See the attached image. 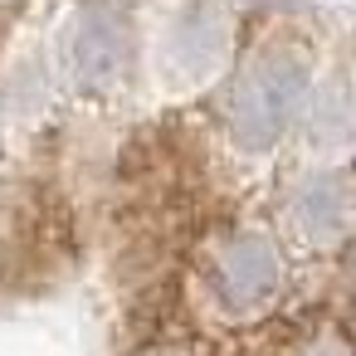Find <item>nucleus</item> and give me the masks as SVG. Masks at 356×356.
I'll return each mask as SVG.
<instances>
[{"mask_svg": "<svg viewBox=\"0 0 356 356\" xmlns=\"http://www.w3.org/2000/svg\"><path fill=\"white\" fill-rule=\"evenodd\" d=\"M302 225L312 229V234H332L337 225H341V195H337V186L332 181H317V186H307V195H302Z\"/></svg>", "mask_w": 356, "mask_h": 356, "instance_id": "obj_4", "label": "nucleus"}, {"mask_svg": "<svg viewBox=\"0 0 356 356\" xmlns=\"http://www.w3.org/2000/svg\"><path fill=\"white\" fill-rule=\"evenodd\" d=\"M283 283V268H278V254L268 239L259 234H234L215 249L210 259V288L215 298L229 307V312H254L264 307Z\"/></svg>", "mask_w": 356, "mask_h": 356, "instance_id": "obj_3", "label": "nucleus"}, {"mask_svg": "<svg viewBox=\"0 0 356 356\" xmlns=\"http://www.w3.org/2000/svg\"><path fill=\"white\" fill-rule=\"evenodd\" d=\"M69 69L79 88H118L132 69V25L113 6H83L69 35Z\"/></svg>", "mask_w": 356, "mask_h": 356, "instance_id": "obj_2", "label": "nucleus"}, {"mask_svg": "<svg viewBox=\"0 0 356 356\" xmlns=\"http://www.w3.org/2000/svg\"><path fill=\"white\" fill-rule=\"evenodd\" d=\"M302 93H307V64H302V59H293V54H268V59H259V64L239 79L234 108H229V122H234L239 147H244V152H268V147L288 132V122H293Z\"/></svg>", "mask_w": 356, "mask_h": 356, "instance_id": "obj_1", "label": "nucleus"}]
</instances>
